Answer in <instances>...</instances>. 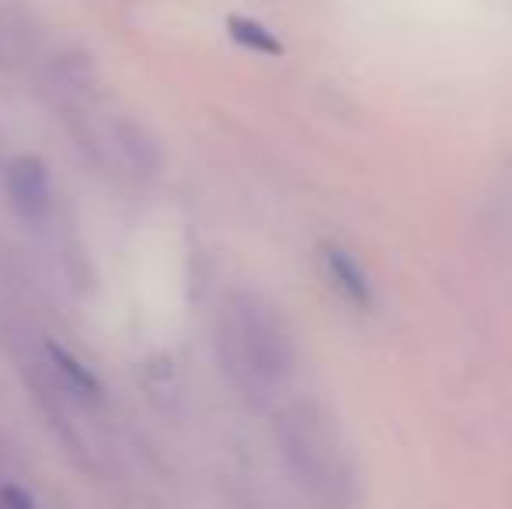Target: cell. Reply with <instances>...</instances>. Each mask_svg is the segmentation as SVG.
<instances>
[{
    "mask_svg": "<svg viewBox=\"0 0 512 509\" xmlns=\"http://www.w3.org/2000/svg\"><path fill=\"white\" fill-rule=\"evenodd\" d=\"M223 349H230L234 370H244V377L258 384H272L290 374V335L283 332L276 311L248 290H237L230 297Z\"/></svg>",
    "mask_w": 512,
    "mask_h": 509,
    "instance_id": "cell-1",
    "label": "cell"
},
{
    "mask_svg": "<svg viewBox=\"0 0 512 509\" xmlns=\"http://www.w3.org/2000/svg\"><path fill=\"white\" fill-rule=\"evenodd\" d=\"M4 189L11 206L28 224H39L53 210V182H49V171L39 157L32 154L11 157L4 168Z\"/></svg>",
    "mask_w": 512,
    "mask_h": 509,
    "instance_id": "cell-2",
    "label": "cell"
},
{
    "mask_svg": "<svg viewBox=\"0 0 512 509\" xmlns=\"http://www.w3.org/2000/svg\"><path fill=\"white\" fill-rule=\"evenodd\" d=\"M108 136H112V147L119 150L122 164H126L136 178H147V182L157 178V171L164 168V150H161V140L154 136V129L143 126L140 119L119 116L108 126Z\"/></svg>",
    "mask_w": 512,
    "mask_h": 509,
    "instance_id": "cell-3",
    "label": "cell"
},
{
    "mask_svg": "<svg viewBox=\"0 0 512 509\" xmlns=\"http://www.w3.org/2000/svg\"><path fill=\"white\" fill-rule=\"evenodd\" d=\"M321 262L328 269V279L335 283V290L349 300L352 307L359 311H370L373 307V286H370V276L363 272V265L356 262V255L345 252L342 245H331L324 241L321 245Z\"/></svg>",
    "mask_w": 512,
    "mask_h": 509,
    "instance_id": "cell-4",
    "label": "cell"
},
{
    "mask_svg": "<svg viewBox=\"0 0 512 509\" xmlns=\"http://www.w3.org/2000/svg\"><path fill=\"white\" fill-rule=\"evenodd\" d=\"M46 356H49V370H53L56 381H60V391L81 394V398H88V401H98V398H102V384H98V377L91 374V370L84 367V363L77 360L74 353H67L63 346L49 342V346H46Z\"/></svg>",
    "mask_w": 512,
    "mask_h": 509,
    "instance_id": "cell-5",
    "label": "cell"
},
{
    "mask_svg": "<svg viewBox=\"0 0 512 509\" xmlns=\"http://www.w3.org/2000/svg\"><path fill=\"white\" fill-rule=\"evenodd\" d=\"M227 32L234 42H241V46L255 49V53L262 56H283V42L276 39V35L269 32V28L262 25V21H251V18H227Z\"/></svg>",
    "mask_w": 512,
    "mask_h": 509,
    "instance_id": "cell-6",
    "label": "cell"
},
{
    "mask_svg": "<svg viewBox=\"0 0 512 509\" xmlns=\"http://www.w3.org/2000/svg\"><path fill=\"white\" fill-rule=\"evenodd\" d=\"M0 509H35V503L18 485H0Z\"/></svg>",
    "mask_w": 512,
    "mask_h": 509,
    "instance_id": "cell-7",
    "label": "cell"
}]
</instances>
